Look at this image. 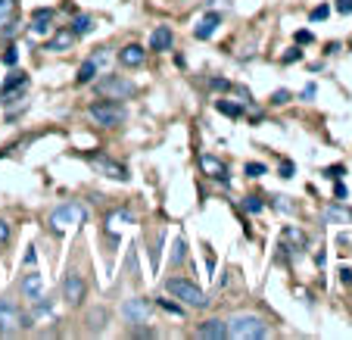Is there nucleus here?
<instances>
[{
  "instance_id": "nucleus-1",
  "label": "nucleus",
  "mask_w": 352,
  "mask_h": 340,
  "mask_svg": "<svg viewBox=\"0 0 352 340\" xmlns=\"http://www.w3.org/2000/svg\"><path fill=\"white\" fill-rule=\"evenodd\" d=\"M125 107H122L119 100H97V103H91L87 107V119L94 122V125H103V128H116V125H122L125 122Z\"/></svg>"
},
{
  "instance_id": "nucleus-2",
  "label": "nucleus",
  "mask_w": 352,
  "mask_h": 340,
  "mask_svg": "<svg viewBox=\"0 0 352 340\" xmlns=\"http://www.w3.org/2000/svg\"><path fill=\"white\" fill-rule=\"evenodd\" d=\"M265 334H268V328L259 315H234L228 321V337H234V340H262Z\"/></svg>"
},
{
  "instance_id": "nucleus-3",
  "label": "nucleus",
  "mask_w": 352,
  "mask_h": 340,
  "mask_svg": "<svg viewBox=\"0 0 352 340\" xmlns=\"http://www.w3.org/2000/svg\"><path fill=\"white\" fill-rule=\"evenodd\" d=\"M166 290L168 294H175L184 306H190V309H206L209 306V297L199 290L193 281H187V278H168L166 281Z\"/></svg>"
},
{
  "instance_id": "nucleus-4",
  "label": "nucleus",
  "mask_w": 352,
  "mask_h": 340,
  "mask_svg": "<svg viewBox=\"0 0 352 340\" xmlns=\"http://www.w3.org/2000/svg\"><path fill=\"white\" fill-rule=\"evenodd\" d=\"M81 222H87V209L81 206V203H63L60 209H54V215H50V225L60 231V228H69V225H81Z\"/></svg>"
},
{
  "instance_id": "nucleus-5",
  "label": "nucleus",
  "mask_w": 352,
  "mask_h": 340,
  "mask_svg": "<svg viewBox=\"0 0 352 340\" xmlns=\"http://www.w3.org/2000/svg\"><path fill=\"white\" fill-rule=\"evenodd\" d=\"M97 91L107 94V97H113V100H125V97H134L138 87H134L128 78H122V75H107V78L97 81Z\"/></svg>"
},
{
  "instance_id": "nucleus-6",
  "label": "nucleus",
  "mask_w": 352,
  "mask_h": 340,
  "mask_svg": "<svg viewBox=\"0 0 352 340\" xmlns=\"http://www.w3.org/2000/svg\"><path fill=\"white\" fill-rule=\"evenodd\" d=\"M87 162H91L100 175H107V178L128 181V169L122 166V162H116L113 156H107V153H87Z\"/></svg>"
},
{
  "instance_id": "nucleus-7",
  "label": "nucleus",
  "mask_w": 352,
  "mask_h": 340,
  "mask_svg": "<svg viewBox=\"0 0 352 340\" xmlns=\"http://www.w3.org/2000/svg\"><path fill=\"white\" fill-rule=\"evenodd\" d=\"M85 294H87L85 278H81L75 268H72V272H66V278H63V297H66L69 306H78V303L85 300Z\"/></svg>"
},
{
  "instance_id": "nucleus-8",
  "label": "nucleus",
  "mask_w": 352,
  "mask_h": 340,
  "mask_svg": "<svg viewBox=\"0 0 352 340\" xmlns=\"http://www.w3.org/2000/svg\"><path fill=\"white\" fill-rule=\"evenodd\" d=\"M22 325H25V319H22L19 306H16L13 300H0V331L10 334V331H16V328H22Z\"/></svg>"
},
{
  "instance_id": "nucleus-9",
  "label": "nucleus",
  "mask_w": 352,
  "mask_h": 340,
  "mask_svg": "<svg viewBox=\"0 0 352 340\" xmlns=\"http://www.w3.org/2000/svg\"><path fill=\"white\" fill-rule=\"evenodd\" d=\"M144 60H146V50L140 44H125L119 50V63H122V66H128V69L144 66Z\"/></svg>"
},
{
  "instance_id": "nucleus-10",
  "label": "nucleus",
  "mask_w": 352,
  "mask_h": 340,
  "mask_svg": "<svg viewBox=\"0 0 352 340\" xmlns=\"http://www.w3.org/2000/svg\"><path fill=\"white\" fill-rule=\"evenodd\" d=\"M197 334L199 337H206V340H225L228 337V325L221 319H209V321H203V325L197 328Z\"/></svg>"
},
{
  "instance_id": "nucleus-11",
  "label": "nucleus",
  "mask_w": 352,
  "mask_h": 340,
  "mask_svg": "<svg viewBox=\"0 0 352 340\" xmlns=\"http://www.w3.org/2000/svg\"><path fill=\"white\" fill-rule=\"evenodd\" d=\"M72 41H75V32L72 28H63V32H56L54 38L44 44V50H50V54H60V50H69L72 47Z\"/></svg>"
},
{
  "instance_id": "nucleus-12",
  "label": "nucleus",
  "mask_w": 352,
  "mask_h": 340,
  "mask_svg": "<svg viewBox=\"0 0 352 340\" xmlns=\"http://www.w3.org/2000/svg\"><path fill=\"white\" fill-rule=\"evenodd\" d=\"M122 312H125V319H128V321H138V325H140V321L150 319V306H146L144 300H128L125 306H122Z\"/></svg>"
},
{
  "instance_id": "nucleus-13",
  "label": "nucleus",
  "mask_w": 352,
  "mask_h": 340,
  "mask_svg": "<svg viewBox=\"0 0 352 340\" xmlns=\"http://www.w3.org/2000/svg\"><path fill=\"white\" fill-rule=\"evenodd\" d=\"M219 22H221V16H219V13H206V16H203V19H199V25L193 28V34H197L199 41L212 38V34H215V28H219Z\"/></svg>"
},
{
  "instance_id": "nucleus-14",
  "label": "nucleus",
  "mask_w": 352,
  "mask_h": 340,
  "mask_svg": "<svg viewBox=\"0 0 352 340\" xmlns=\"http://www.w3.org/2000/svg\"><path fill=\"white\" fill-rule=\"evenodd\" d=\"M103 60H107V54L100 50L97 56H91V60L85 63V66L78 69V85H87V81H94V75H97V69L103 66Z\"/></svg>"
},
{
  "instance_id": "nucleus-15",
  "label": "nucleus",
  "mask_w": 352,
  "mask_h": 340,
  "mask_svg": "<svg viewBox=\"0 0 352 340\" xmlns=\"http://www.w3.org/2000/svg\"><path fill=\"white\" fill-rule=\"evenodd\" d=\"M199 162H203V169H206V172L212 175V178L228 181V166L219 160V156H209V153H206V156H203V160H199Z\"/></svg>"
},
{
  "instance_id": "nucleus-16",
  "label": "nucleus",
  "mask_w": 352,
  "mask_h": 340,
  "mask_svg": "<svg viewBox=\"0 0 352 340\" xmlns=\"http://www.w3.org/2000/svg\"><path fill=\"white\" fill-rule=\"evenodd\" d=\"M150 47L153 50H168L172 47V28L168 25H160L153 34H150Z\"/></svg>"
},
{
  "instance_id": "nucleus-17",
  "label": "nucleus",
  "mask_w": 352,
  "mask_h": 340,
  "mask_svg": "<svg viewBox=\"0 0 352 340\" xmlns=\"http://www.w3.org/2000/svg\"><path fill=\"white\" fill-rule=\"evenodd\" d=\"M22 294H25L28 300L41 297V275H38V272H28L25 278H22Z\"/></svg>"
},
{
  "instance_id": "nucleus-18",
  "label": "nucleus",
  "mask_w": 352,
  "mask_h": 340,
  "mask_svg": "<svg viewBox=\"0 0 352 340\" xmlns=\"http://www.w3.org/2000/svg\"><path fill=\"white\" fill-rule=\"evenodd\" d=\"M13 13H16V0H0V32H7L13 25Z\"/></svg>"
},
{
  "instance_id": "nucleus-19",
  "label": "nucleus",
  "mask_w": 352,
  "mask_h": 340,
  "mask_svg": "<svg viewBox=\"0 0 352 340\" xmlns=\"http://www.w3.org/2000/svg\"><path fill=\"white\" fill-rule=\"evenodd\" d=\"M28 85V78H25V72H13L7 78V85H3V97H10V94H16V91H22V87Z\"/></svg>"
},
{
  "instance_id": "nucleus-20",
  "label": "nucleus",
  "mask_w": 352,
  "mask_h": 340,
  "mask_svg": "<svg viewBox=\"0 0 352 340\" xmlns=\"http://www.w3.org/2000/svg\"><path fill=\"white\" fill-rule=\"evenodd\" d=\"M50 19H54V13H50V10H38V13H34V32H47V28H50V25H47V22H50Z\"/></svg>"
},
{
  "instance_id": "nucleus-21",
  "label": "nucleus",
  "mask_w": 352,
  "mask_h": 340,
  "mask_svg": "<svg viewBox=\"0 0 352 340\" xmlns=\"http://www.w3.org/2000/svg\"><path fill=\"white\" fill-rule=\"evenodd\" d=\"M215 107H219V113L231 116V119H237V116H243V107H240V103H225V100H219V103H215Z\"/></svg>"
},
{
  "instance_id": "nucleus-22",
  "label": "nucleus",
  "mask_w": 352,
  "mask_h": 340,
  "mask_svg": "<svg viewBox=\"0 0 352 340\" xmlns=\"http://www.w3.org/2000/svg\"><path fill=\"white\" fill-rule=\"evenodd\" d=\"M94 28V22L87 19V16H78V19L72 22V32H75V38H78V34H87Z\"/></svg>"
},
{
  "instance_id": "nucleus-23",
  "label": "nucleus",
  "mask_w": 352,
  "mask_h": 340,
  "mask_svg": "<svg viewBox=\"0 0 352 340\" xmlns=\"http://www.w3.org/2000/svg\"><path fill=\"white\" fill-rule=\"evenodd\" d=\"M324 219H340V222H349V219H352V213H349V209H337V206H331V209H327V213H324Z\"/></svg>"
},
{
  "instance_id": "nucleus-24",
  "label": "nucleus",
  "mask_w": 352,
  "mask_h": 340,
  "mask_svg": "<svg viewBox=\"0 0 352 340\" xmlns=\"http://www.w3.org/2000/svg\"><path fill=\"white\" fill-rule=\"evenodd\" d=\"M262 206H265V203H262L259 197H246V203H243L246 213H262Z\"/></svg>"
},
{
  "instance_id": "nucleus-25",
  "label": "nucleus",
  "mask_w": 352,
  "mask_h": 340,
  "mask_svg": "<svg viewBox=\"0 0 352 340\" xmlns=\"http://www.w3.org/2000/svg\"><path fill=\"white\" fill-rule=\"evenodd\" d=\"M246 175H250V178H259V175H265V166H262V162H246Z\"/></svg>"
},
{
  "instance_id": "nucleus-26",
  "label": "nucleus",
  "mask_w": 352,
  "mask_h": 340,
  "mask_svg": "<svg viewBox=\"0 0 352 340\" xmlns=\"http://www.w3.org/2000/svg\"><path fill=\"white\" fill-rule=\"evenodd\" d=\"M3 63H7V66H16V63H19V54H16V47H10L7 54H3Z\"/></svg>"
},
{
  "instance_id": "nucleus-27",
  "label": "nucleus",
  "mask_w": 352,
  "mask_h": 340,
  "mask_svg": "<svg viewBox=\"0 0 352 340\" xmlns=\"http://www.w3.org/2000/svg\"><path fill=\"white\" fill-rule=\"evenodd\" d=\"M327 13H331V10H327V7H315V10H312V22L327 19Z\"/></svg>"
},
{
  "instance_id": "nucleus-28",
  "label": "nucleus",
  "mask_w": 352,
  "mask_h": 340,
  "mask_svg": "<svg viewBox=\"0 0 352 340\" xmlns=\"http://www.w3.org/2000/svg\"><path fill=\"white\" fill-rule=\"evenodd\" d=\"M287 100H290V91H274L272 103H287Z\"/></svg>"
},
{
  "instance_id": "nucleus-29",
  "label": "nucleus",
  "mask_w": 352,
  "mask_h": 340,
  "mask_svg": "<svg viewBox=\"0 0 352 340\" xmlns=\"http://www.w3.org/2000/svg\"><path fill=\"white\" fill-rule=\"evenodd\" d=\"M296 41H299V44H312V32H296Z\"/></svg>"
},
{
  "instance_id": "nucleus-30",
  "label": "nucleus",
  "mask_w": 352,
  "mask_h": 340,
  "mask_svg": "<svg viewBox=\"0 0 352 340\" xmlns=\"http://www.w3.org/2000/svg\"><path fill=\"white\" fill-rule=\"evenodd\" d=\"M337 10L340 13H352V0H337Z\"/></svg>"
},
{
  "instance_id": "nucleus-31",
  "label": "nucleus",
  "mask_w": 352,
  "mask_h": 340,
  "mask_svg": "<svg viewBox=\"0 0 352 340\" xmlns=\"http://www.w3.org/2000/svg\"><path fill=\"white\" fill-rule=\"evenodd\" d=\"M280 175H284V178H290V175H293V162H280Z\"/></svg>"
},
{
  "instance_id": "nucleus-32",
  "label": "nucleus",
  "mask_w": 352,
  "mask_h": 340,
  "mask_svg": "<svg viewBox=\"0 0 352 340\" xmlns=\"http://www.w3.org/2000/svg\"><path fill=\"white\" fill-rule=\"evenodd\" d=\"M340 175H343V166H331V169H327V178H340Z\"/></svg>"
},
{
  "instance_id": "nucleus-33",
  "label": "nucleus",
  "mask_w": 352,
  "mask_h": 340,
  "mask_svg": "<svg viewBox=\"0 0 352 340\" xmlns=\"http://www.w3.org/2000/svg\"><path fill=\"white\" fill-rule=\"evenodd\" d=\"M212 87H215V91H225L228 81H225V78H212Z\"/></svg>"
},
{
  "instance_id": "nucleus-34",
  "label": "nucleus",
  "mask_w": 352,
  "mask_h": 340,
  "mask_svg": "<svg viewBox=\"0 0 352 340\" xmlns=\"http://www.w3.org/2000/svg\"><path fill=\"white\" fill-rule=\"evenodd\" d=\"M7 237H10V231H7V225L0 222V244H7Z\"/></svg>"
},
{
  "instance_id": "nucleus-35",
  "label": "nucleus",
  "mask_w": 352,
  "mask_h": 340,
  "mask_svg": "<svg viewBox=\"0 0 352 340\" xmlns=\"http://www.w3.org/2000/svg\"><path fill=\"white\" fill-rule=\"evenodd\" d=\"M302 97H306V100H312V97H315V85H306V91H302Z\"/></svg>"
},
{
  "instance_id": "nucleus-36",
  "label": "nucleus",
  "mask_w": 352,
  "mask_h": 340,
  "mask_svg": "<svg viewBox=\"0 0 352 340\" xmlns=\"http://www.w3.org/2000/svg\"><path fill=\"white\" fill-rule=\"evenodd\" d=\"M299 60V50H290V54L284 56V63H296Z\"/></svg>"
}]
</instances>
